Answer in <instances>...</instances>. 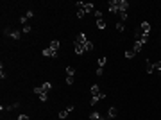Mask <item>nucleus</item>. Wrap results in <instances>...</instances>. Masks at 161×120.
Returning <instances> with one entry per match:
<instances>
[{
	"label": "nucleus",
	"instance_id": "1a4fd4ad",
	"mask_svg": "<svg viewBox=\"0 0 161 120\" xmlns=\"http://www.w3.org/2000/svg\"><path fill=\"white\" fill-rule=\"evenodd\" d=\"M90 118H91V120H106V118H104L102 115H100L98 111H93V113H90Z\"/></svg>",
	"mask_w": 161,
	"mask_h": 120
},
{
	"label": "nucleus",
	"instance_id": "423d86ee",
	"mask_svg": "<svg viewBox=\"0 0 161 120\" xmlns=\"http://www.w3.org/2000/svg\"><path fill=\"white\" fill-rule=\"evenodd\" d=\"M140 31H142L143 34H149V32H150V23H149V22H142V25H140Z\"/></svg>",
	"mask_w": 161,
	"mask_h": 120
},
{
	"label": "nucleus",
	"instance_id": "72a5a7b5",
	"mask_svg": "<svg viewBox=\"0 0 161 120\" xmlns=\"http://www.w3.org/2000/svg\"><path fill=\"white\" fill-rule=\"evenodd\" d=\"M18 120H29V117H27V115H20Z\"/></svg>",
	"mask_w": 161,
	"mask_h": 120
},
{
	"label": "nucleus",
	"instance_id": "2eb2a0df",
	"mask_svg": "<svg viewBox=\"0 0 161 120\" xmlns=\"http://www.w3.org/2000/svg\"><path fill=\"white\" fill-rule=\"evenodd\" d=\"M66 75H75V68H73V66H66Z\"/></svg>",
	"mask_w": 161,
	"mask_h": 120
},
{
	"label": "nucleus",
	"instance_id": "412c9836",
	"mask_svg": "<svg viewBox=\"0 0 161 120\" xmlns=\"http://www.w3.org/2000/svg\"><path fill=\"white\" fill-rule=\"evenodd\" d=\"M38 97H39V101H41V102H47V99H49V93L45 91V93H41V95H38Z\"/></svg>",
	"mask_w": 161,
	"mask_h": 120
},
{
	"label": "nucleus",
	"instance_id": "b1692460",
	"mask_svg": "<svg viewBox=\"0 0 161 120\" xmlns=\"http://www.w3.org/2000/svg\"><path fill=\"white\" fill-rule=\"evenodd\" d=\"M93 15H95V18H97V20H102V13H100L98 9H95V11H93Z\"/></svg>",
	"mask_w": 161,
	"mask_h": 120
},
{
	"label": "nucleus",
	"instance_id": "5701e85b",
	"mask_svg": "<svg viewBox=\"0 0 161 120\" xmlns=\"http://www.w3.org/2000/svg\"><path fill=\"white\" fill-rule=\"evenodd\" d=\"M84 49H86V50H93V43L90 41V39H88V41L84 43Z\"/></svg>",
	"mask_w": 161,
	"mask_h": 120
},
{
	"label": "nucleus",
	"instance_id": "6e6552de",
	"mask_svg": "<svg viewBox=\"0 0 161 120\" xmlns=\"http://www.w3.org/2000/svg\"><path fill=\"white\" fill-rule=\"evenodd\" d=\"M73 47H75V54L77 56H80V54H84V52H86V49L80 43H73Z\"/></svg>",
	"mask_w": 161,
	"mask_h": 120
},
{
	"label": "nucleus",
	"instance_id": "7c9ffc66",
	"mask_svg": "<svg viewBox=\"0 0 161 120\" xmlns=\"http://www.w3.org/2000/svg\"><path fill=\"white\" fill-rule=\"evenodd\" d=\"M32 16H34V13H32V11H27V13H25V18H27V20L32 18Z\"/></svg>",
	"mask_w": 161,
	"mask_h": 120
},
{
	"label": "nucleus",
	"instance_id": "f3484780",
	"mask_svg": "<svg viewBox=\"0 0 161 120\" xmlns=\"http://www.w3.org/2000/svg\"><path fill=\"white\" fill-rule=\"evenodd\" d=\"M152 72H154V63L147 61V74H152Z\"/></svg>",
	"mask_w": 161,
	"mask_h": 120
},
{
	"label": "nucleus",
	"instance_id": "4be33fe9",
	"mask_svg": "<svg viewBox=\"0 0 161 120\" xmlns=\"http://www.w3.org/2000/svg\"><path fill=\"white\" fill-rule=\"evenodd\" d=\"M84 15H86V13H84V7H79V9H77V18H82Z\"/></svg>",
	"mask_w": 161,
	"mask_h": 120
},
{
	"label": "nucleus",
	"instance_id": "ddd939ff",
	"mask_svg": "<svg viewBox=\"0 0 161 120\" xmlns=\"http://www.w3.org/2000/svg\"><path fill=\"white\" fill-rule=\"evenodd\" d=\"M116 117V108H109V111H107V118H115Z\"/></svg>",
	"mask_w": 161,
	"mask_h": 120
},
{
	"label": "nucleus",
	"instance_id": "9d476101",
	"mask_svg": "<svg viewBox=\"0 0 161 120\" xmlns=\"http://www.w3.org/2000/svg\"><path fill=\"white\" fill-rule=\"evenodd\" d=\"M7 36H11L13 39H20V38H22V32H20V31H9Z\"/></svg>",
	"mask_w": 161,
	"mask_h": 120
},
{
	"label": "nucleus",
	"instance_id": "f257e3e1",
	"mask_svg": "<svg viewBox=\"0 0 161 120\" xmlns=\"http://www.w3.org/2000/svg\"><path fill=\"white\" fill-rule=\"evenodd\" d=\"M109 13H120V9H118V0H109Z\"/></svg>",
	"mask_w": 161,
	"mask_h": 120
},
{
	"label": "nucleus",
	"instance_id": "7ed1b4c3",
	"mask_svg": "<svg viewBox=\"0 0 161 120\" xmlns=\"http://www.w3.org/2000/svg\"><path fill=\"white\" fill-rule=\"evenodd\" d=\"M41 54H43L45 57H57V52H56V50H52L50 47H49V49H43Z\"/></svg>",
	"mask_w": 161,
	"mask_h": 120
},
{
	"label": "nucleus",
	"instance_id": "f8f14e48",
	"mask_svg": "<svg viewBox=\"0 0 161 120\" xmlns=\"http://www.w3.org/2000/svg\"><path fill=\"white\" fill-rule=\"evenodd\" d=\"M95 11V5L93 4H84V13H93Z\"/></svg>",
	"mask_w": 161,
	"mask_h": 120
},
{
	"label": "nucleus",
	"instance_id": "39448f33",
	"mask_svg": "<svg viewBox=\"0 0 161 120\" xmlns=\"http://www.w3.org/2000/svg\"><path fill=\"white\" fill-rule=\"evenodd\" d=\"M72 109H73V106H66V108H65L63 111H59V115H57V117L63 120V118H66V117H68V113H70Z\"/></svg>",
	"mask_w": 161,
	"mask_h": 120
},
{
	"label": "nucleus",
	"instance_id": "a211bd4d",
	"mask_svg": "<svg viewBox=\"0 0 161 120\" xmlns=\"http://www.w3.org/2000/svg\"><path fill=\"white\" fill-rule=\"evenodd\" d=\"M116 29H118L120 32H124V29H125V23H124V22H120V20H118V22H116Z\"/></svg>",
	"mask_w": 161,
	"mask_h": 120
},
{
	"label": "nucleus",
	"instance_id": "cd10ccee",
	"mask_svg": "<svg viewBox=\"0 0 161 120\" xmlns=\"http://www.w3.org/2000/svg\"><path fill=\"white\" fill-rule=\"evenodd\" d=\"M125 20H127V13H120V22L125 23Z\"/></svg>",
	"mask_w": 161,
	"mask_h": 120
},
{
	"label": "nucleus",
	"instance_id": "473e14b6",
	"mask_svg": "<svg viewBox=\"0 0 161 120\" xmlns=\"http://www.w3.org/2000/svg\"><path fill=\"white\" fill-rule=\"evenodd\" d=\"M66 84H73V77H72V75L66 77Z\"/></svg>",
	"mask_w": 161,
	"mask_h": 120
},
{
	"label": "nucleus",
	"instance_id": "2f4dec72",
	"mask_svg": "<svg viewBox=\"0 0 161 120\" xmlns=\"http://www.w3.org/2000/svg\"><path fill=\"white\" fill-rule=\"evenodd\" d=\"M104 74V68H97V77H102Z\"/></svg>",
	"mask_w": 161,
	"mask_h": 120
},
{
	"label": "nucleus",
	"instance_id": "aec40b11",
	"mask_svg": "<svg viewBox=\"0 0 161 120\" xmlns=\"http://www.w3.org/2000/svg\"><path fill=\"white\" fill-rule=\"evenodd\" d=\"M97 27L98 29H106V22L104 20H97Z\"/></svg>",
	"mask_w": 161,
	"mask_h": 120
},
{
	"label": "nucleus",
	"instance_id": "f03ea898",
	"mask_svg": "<svg viewBox=\"0 0 161 120\" xmlns=\"http://www.w3.org/2000/svg\"><path fill=\"white\" fill-rule=\"evenodd\" d=\"M118 9H120V13H127L129 2H127V0H118Z\"/></svg>",
	"mask_w": 161,
	"mask_h": 120
},
{
	"label": "nucleus",
	"instance_id": "bb28decb",
	"mask_svg": "<svg viewBox=\"0 0 161 120\" xmlns=\"http://www.w3.org/2000/svg\"><path fill=\"white\" fill-rule=\"evenodd\" d=\"M154 70L159 72V75H161V61H159V63H154Z\"/></svg>",
	"mask_w": 161,
	"mask_h": 120
},
{
	"label": "nucleus",
	"instance_id": "c85d7f7f",
	"mask_svg": "<svg viewBox=\"0 0 161 120\" xmlns=\"http://www.w3.org/2000/svg\"><path fill=\"white\" fill-rule=\"evenodd\" d=\"M31 31H32V27H31L29 23H25V25H23V32H31Z\"/></svg>",
	"mask_w": 161,
	"mask_h": 120
},
{
	"label": "nucleus",
	"instance_id": "0eeeda50",
	"mask_svg": "<svg viewBox=\"0 0 161 120\" xmlns=\"http://www.w3.org/2000/svg\"><path fill=\"white\" fill-rule=\"evenodd\" d=\"M18 102H15V104H9V106H0V111H13V109H16L18 108Z\"/></svg>",
	"mask_w": 161,
	"mask_h": 120
},
{
	"label": "nucleus",
	"instance_id": "c756f323",
	"mask_svg": "<svg viewBox=\"0 0 161 120\" xmlns=\"http://www.w3.org/2000/svg\"><path fill=\"white\" fill-rule=\"evenodd\" d=\"M0 77L5 79V72H4V65H0Z\"/></svg>",
	"mask_w": 161,
	"mask_h": 120
},
{
	"label": "nucleus",
	"instance_id": "a878e982",
	"mask_svg": "<svg viewBox=\"0 0 161 120\" xmlns=\"http://www.w3.org/2000/svg\"><path fill=\"white\" fill-rule=\"evenodd\" d=\"M134 56H136V54H134V50H127V52H125V57H127V59H131V57H134Z\"/></svg>",
	"mask_w": 161,
	"mask_h": 120
},
{
	"label": "nucleus",
	"instance_id": "dca6fc26",
	"mask_svg": "<svg viewBox=\"0 0 161 120\" xmlns=\"http://www.w3.org/2000/svg\"><path fill=\"white\" fill-rule=\"evenodd\" d=\"M41 88H43V91H49V90H52V83H49V81H47V83H43V84H41Z\"/></svg>",
	"mask_w": 161,
	"mask_h": 120
},
{
	"label": "nucleus",
	"instance_id": "4468645a",
	"mask_svg": "<svg viewBox=\"0 0 161 120\" xmlns=\"http://www.w3.org/2000/svg\"><path fill=\"white\" fill-rule=\"evenodd\" d=\"M59 45H61V43H59V41H57V39H54V41L50 43V49H52V50H56V52H57V49H59Z\"/></svg>",
	"mask_w": 161,
	"mask_h": 120
},
{
	"label": "nucleus",
	"instance_id": "20e7f679",
	"mask_svg": "<svg viewBox=\"0 0 161 120\" xmlns=\"http://www.w3.org/2000/svg\"><path fill=\"white\" fill-rule=\"evenodd\" d=\"M86 41H88L86 34H84V32H80V34H77V38H75V41H73V43H80V45L84 47V43H86Z\"/></svg>",
	"mask_w": 161,
	"mask_h": 120
},
{
	"label": "nucleus",
	"instance_id": "9b49d317",
	"mask_svg": "<svg viewBox=\"0 0 161 120\" xmlns=\"http://www.w3.org/2000/svg\"><path fill=\"white\" fill-rule=\"evenodd\" d=\"M143 45H145V43H142V41H136V43H134V49H132V50H134V54H138V52L142 50V47H143Z\"/></svg>",
	"mask_w": 161,
	"mask_h": 120
},
{
	"label": "nucleus",
	"instance_id": "393cba45",
	"mask_svg": "<svg viewBox=\"0 0 161 120\" xmlns=\"http://www.w3.org/2000/svg\"><path fill=\"white\" fill-rule=\"evenodd\" d=\"M32 91H34V93H36V95H41V93H45V91H43V88H41V86H38V88H34V90H32Z\"/></svg>",
	"mask_w": 161,
	"mask_h": 120
},
{
	"label": "nucleus",
	"instance_id": "6ab92c4d",
	"mask_svg": "<svg viewBox=\"0 0 161 120\" xmlns=\"http://www.w3.org/2000/svg\"><path fill=\"white\" fill-rule=\"evenodd\" d=\"M106 63H107L106 56H104V57H100V59H98V68H104V65H106Z\"/></svg>",
	"mask_w": 161,
	"mask_h": 120
}]
</instances>
